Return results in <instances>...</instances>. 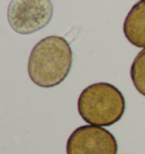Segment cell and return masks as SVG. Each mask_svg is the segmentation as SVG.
<instances>
[{
  "label": "cell",
  "instance_id": "cell-1",
  "mask_svg": "<svg viewBox=\"0 0 145 154\" xmlns=\"http://www.w3.org/2000/svg\"><path fill=\"white\" fill-rule=\"evenodd\" d=\"M72 51L63 36L51 35L34 45L27 63L31 81L40 87H54L63 83L70 72Z\"/></svg>",
  "mask_w": 145,
  "mask_h": 154
},
{
  "label": "cell",
  "instance_id": "cell-2",
  "mask_svg": "<svg viewBox=\"0 0 145 154\" xmlns=\"http://www.w3.org/2000/svg\"><path fill=\"white\" fill-rule=\"evenodd\" d=\"M126 108L125 97L109 83H94L84 88L77 101L78 113L87 124L112 126L121 119Z\"/></svg>",
  "mask_w": 145,
  "mask_h": 154
},
{
  "label": "cell",
  "instance_id": "cell-3",
  "mask_svg": "<svg viewBox=\"0 0 145 154\" xmlns=\"http://www.w3.org/2000/svg\"><path fill=\"white\" fill-rule=\"evenodd\" d=\"M52 14L53 6L50 0H11L7 18L16 33L27 35L45 27Z\"/></svg>",
  "mask_w": 145,
  "mask_h": 154
},
{
  "label": "cell",
  "instance_id": "cell-4",
  "mask_svg": "<svg viewBox=\"0 0 145 154\" xmlns=\"http://www.w3.org/2000/svg\"><path fill=\"white\" fill-rule=\"evenodd\" d=\"M66 152L67 154H117L118 143L109 130L100 126H81L69 136Z\"/></svg>",
  "mask_w": 145,
  "mask_h": 154
},
{
  "label": "cell",
  "instance_id": "cell-5",
  "mask_svg": "<svg viewBox=\"0 0 145 154\" xmlns=\"http://www.w3.org/2000/svg\"><path fill=\"white\" fill-rule=\"evenodd\" d=\"M124 34L133 45L145 48V0H138L127 14Z\"/></svg>",
  "mask_w": 145,
  "mask_h": 154
},
{
  "label": "cell",
  "instance_id": "cell-6",
  "mask_svg": "<svg viewBox=\"0 0 145 154\" xmlns=\"http://www.w3.org/2000/svg\"><path fill=\"white\" fill-rule=\"evenodd\" d=\"M131 78L137 92L145 96V48L137 53L131 63Z\"/></svg>",
  "mask_w": 145,
  "mask_h": 154
}]
</instances>
